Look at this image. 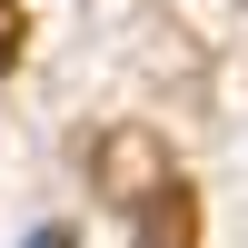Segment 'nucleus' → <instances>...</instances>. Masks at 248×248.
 <instances>
[{
    "label": "nucleus",
    "mask_w": 248,
    "mask_h": 248,
    "mask_svg": "<svg viewBox=\"0 0 248 248\" xmlns=\"http://www.w3.org/2000/svg\"><path fill=\"white\" fill-rule=\"evenodd\" d=\"M90 169H99V199L129 218V248H199V189L179 179L159 129H109Z\"/></svg>",
    "instance_id": "1"
},
{
    "label": "nucleus",
    "mask_w": 248,
    "mask_h": 248,
    "mask_svg": "<svg viewBox=\"0 0 248 248\" xmlns=\"http://www.w3.org/2000/svg\"><path fill=\"white\" fill-rule=\"evenodd\" d=\"M20 40H30V20H20V0H0V79L20 70Z\"/></svg>",
    "instance_id": "2"
}]
</instances>
